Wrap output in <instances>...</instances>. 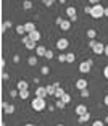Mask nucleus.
Here are the masks:
<instances>
[{"label": "nucleus", "mask_w": 108, "mask_h": 126, "mask_svg": "<svg viewBox=\"0 0 108 126\" xmlns=\"http://www.w3.org/2000/svg\"><path fill=\"white\" fill-rule=\"evenodd\" d=\"M45 95H49V94H47V87L39 86L37 89H36V97H44V99H45Z\"/></svg>", "instance_id": "8"}, {"label": "nucleus", "mask_w": 108, "mask_h": 126, "mask_svg": "<svg viewBox=\"0 0 108 126\" xmlns=\"http://www.w3.org/2000/svg\"><path fill=\"white\" fill-rule=\"evenodd\" d=\"M27 63H29L31 66H36V65H37V55L29 57V58H27Z\"/></svg>", "instance_id": "19"}, {"label": "nucleus", "mask_w": 108, "mask_h": 126, "mask_svg": "<svg viewBox=\"0 0 108 126\" xmlns=\"http://www.w3.org/2000/svg\"><path fill=\"white\" fill-rule=\"evenodd\" d=\"M74 60H76V55H74V53H66V62L68 63H73Z\"/></svg>", "instance_id": "25"}, {"label": "nucleus", "mask_w": 108, "mask_h": 126, "mask_svg": "<svg viewBox=\"0 0 108 126\" xmlns=\"http://www.w3.org/2000/svg\"><path fill=\"white\" fill-rule=\"evenodd\" d=\"M10 95H11V97H16V95H19V91H10Z\"/></svg>", "instance_id": "35"}, {"label": "nucleus", "mask_w": 108, "mask_h": 126, "mask_svg": "<svg viewBox=\"0 0 108 126\" xmlns=\"http://www.w3.org/2000/svg\"><path fill=\"white\" fill-rule=\"evenodd\" d=\"M58 62L65 63V62H66V55H58Z\"/></svg>", "instance_id": "32"}, {"label": "nucleus", "mask_w": 108, "mask_h": 126, "mask_svg": "<svg viewBox=\"0 0 108 126\" xmlns=\"http://www.w3.org/2000/svg\"><path fill=\"white\" fill-rule=\"evenodd\" d=\"M49 71H50V70H49V66H42L40 73H42V74H49Z\"/></svg>", "instance_id": "33"}, {"label": "nucleus", "mask_w": 108, "mask_h": 126, "mask_svg": "<svg viewBox=\"0 0 108 126\" xmlns=\"http://www.w3.org/2000/svg\"><path fill=\"white\" fill-rule=\"evenodd\" d=\"M103 55L108 57V45H105V53H103Z\"/></svg>", "instance_id": "43"}, {"label": "nucleus", "mask_w": 108, "mask_h": 126, "mask_svg": "<svg viewBox=\"0 0 108 126\" xmlns=\"http://www.w3.org/2000/svg\"><path fill=\"white\" fill-rule=\"evenodd\" d=\"M61 100H63L65 104H69V102H71V95H69V94H66V92H65L63 95H61Z\"/></svg>", "instance_id": "24"}, {"label": "nucleus", "mask_w": 108, "mask_h": 126, "mask_svg": "<svg viewBox=\"0 0 108 126\" xmlns=\"http://www.w3.org/2000/svg\"><path fill=\"white\" fill-rule=\"evenodd\" d=\"M95 44H97V41H95V39H90V42H89V47L92 48V47H94Z\"/></svg>", "instance_id": "38"}, {"label": "nucleus", "mask_w": 108, "mask_h": 126, "mask_svg": "<svg viewBox=\"0 0 108 126\" xmlns=\"http://www.w3.org/2000/svg\"><path fill=\"white\" fill-rule=\"evenodd\" d=\"M27 97H29V91H27V89H24V91H19V99L26 100Z\"/></svg>", "instance_id": "20"}, {"label": "nucleus", "mask_w": 108, "mask_h": 126, "mask_svg": "<svg viewBox=\"0 0 108 126\" xmlns=\"http://www.w3.org/2000/svg\"><path fill=\"white\" fill-rule=\"evenodd\" d=\"M24 29H26V32H32V31L36 29V24L31 23V21H27L26 24H24Z\"/></svg>", "instance_id": "15"}, {"label": "nucleus", "mask_w": 108, "mask_h": 126, "mask_svg": "<svg viewBox=\"0 0 108 126\" xmlns=\"http://www.w3.org/2000/svg\"><path fill=\"white\" fill-rule=\"evenodd\" d=\"M2 107H3V111L7 113V115H11L13 111H15V105H11V104H2Z\"/></svg>", "instance_id": "9"}, {"label": "nucleus", "mask_w": 108, "mask_h": 126, "mask_svg": "<svg viewBox=\"0 0 108 126\" xmlns=\"http://www.w3.org/2000/svg\"><path fill=\"white\" fill-rule=\"evenodd\" d=\"M13 62L18 63V62H19V55H15V57H13Z\"/></svg>", "instance_id": "40"}, {"label": "nucleus", "mask_w": 108, "mask_h": 126, "mask_svg": "<svg viewBox=\"0 0 108 126\" xmlns=\"http://www.w3.org/2000/svg\"><path fill=\"white\" fill-rule=\"evenodd\" d=\"M89 120H90V113L87 111V113H84V115H81V116H79V120H78V121H79V123H86V121H89Z\"/></svg>", "instance_id": "18"}, {"label": "nucleus", "mask_w": 108, "mask_h": 126, "mask_svg": "<svg viewBox=\"0 0 108 126\" xmlns=\"http://www.w3.org/2000/svg\"><path fill=\"white\" fill-rule=\"evenodd\" d=\"M45 107H47V104H45V99H44V97H36V99L32 100V108L36 111H42Z\"/></svg>", "instance_id": "2"}, {"label": "nucleus", "mask_w": 108, "mask_h": 126, "mask_svg": "<svg viewBox=\"0 0 108 126\" xmlns=\"http://www.w3.org/2000/svg\"><path fill=\"white\" fill-rule=\"evenodd\" d=\"M92 126H103V121H100V120H97V121H94Z\"/></svg>", "instance_id": "34"}, {"label": "nucleus", "mask_w": 108, "mask_h": 126, "mask_svg": "<svg viewBox=\"0 0 108 126\" xmlns=\"http://www.w3.org/2000/svg\"><path fill=\"white\" fill-rule=\"evenodd\" d=\"M95 36H97V31L95 29H89L87 31V37H89V39H95Z\"/></svg>", "instance_id": "22"}, {"label": "nucleus", "mask_w": 108, "mask_h": 126, "mask_svg": "<svg viewBox=\"0 0 108 126\" xmlns=\"http://www.w3.org/2000/svg\"><path fill=\"white\" fill-rule=\"evenodd\" d=\"M56 126H65V125H56Z\"/></svg>", "instance_id": "48"}, {"label": "nucleus", "mask_w": 108, "mask_h": 126, "mask_svg": "<svg viewBox=\"0 0 108 126\" xmlns=\"http://www.w3.org/2000/svg\"><path fill=\"white\" fill-rule=\"evenodd\" d=\"M27 36H29V39H31V41H36V42H39V41H40V32H39L37 29H34L32 32H27Z\"/></svg>", "instance_id": "7"}, {"label": "nucleus", "mask_w": 108, "mask_h": 126, "mask_svg": "<svg viewBox=\"0 0 108 126\" xmlns=\"http://www.w3.org/2000/svg\"><path fill=\"white\" fill-rule=\"evenodd\" d=\"M76 87H78L79 91L86 89V87H87V81H86V79H78V81H76Z\"/></svg>", "instance_id": "13"}, {"label": "nucleus", "mask_w": 108, "mask_h": 126, "mask_svg": "<svg viewBox=\"0 0 108 126\" xmlns=\"http://www.w3.org/2000/svg\"><path fill=\"white\" fill-rule=\"evenodd\" d=\"M103 104H105V105H107V107H108V94H107V95H105V99H103Z\"/></svg>", "instance_id": "41"}, {"label": "nucleus", "mask_w": 108, "mask_h": 126, "mask_svg": "<svg viewBox=\"0 0 108 126\" xmlns=\"http://www.w3.org/2000/svg\"><path fill=\"white\" fill-rule=\"evenodd\" d=\"M45 53H47V48H45L44 45H37V48H36V55L37 57H45Z\"/></svg>", "instance_id": "12"}, {"label": "nucleus", "mask_w": 108, "mask_h": 126, "mask_svg": "<svg viewBox=\"0 0 108 126\" xmlns=\"http://www.w3.org/2000/svg\"><path fill=\"white\" fill-rule=\"evenodd\" d=\"M89 3H90V5H97L98 0H89Z\"/></svg>", "instance_id": "42"}, {"label": "nucleus", "mask_w": 108, "mask_h": 126, "mask_svg": "<svg viewBox=\"0 0 108 126\" xmlns=\"http://www.w3.org/2000/svg\"><path fill=\"white\" fill-rule=\"evenodd\" d=\"M16 32H18L19 36H24V32H26V29H24V24H23V26H16Z\"/></svg>", "instance_id": "26"}, {"label": "nucleus", "mask_w": 108, "mask_h": 126, "mask_svg": "<svg viewBox=\"0 0 108 126\" xmlns=\"http://www.w3.org/2000/svg\"><path fill=\"white\" fill-rule=\"evenodd\" d=\"M84 113H87V107L86 105H78V107H76V115L78 116H81V115H84Z\"/></svg>", "instance_id": "11"}, {"label": "nucleus", "mask_w": 108, "mask_h": 126, "mask_svg": "<svg viewBox=\"0 0 108 126\" xmlns=\"http://www.w3.org/2000/svg\"><path fill=\"white\" fill-rule=\"evenodd\" d=\"M90 68H92V66H90V63L87 62V60H86V62H82L81 65H79V71H81V73H84V74H86V73H89V71H90Z\"/></svg>", "instance_id": "6"}, {"label": "nucleus", "mask_w": 108, "mask_h": 126, "mask_svg": "<svg viewBox=\"0 0 108 126\" xmlns=\"http://www.w3.org/2000/svg\"><path fill=\"white\" fill-rule=\"evenodd\" d=\"M26 126H34V125H32V123H27V125H26Z\"/></svg>", "instance_id": "45"}, {"label": "nucleus", "mask_w": 108, "mask_h": 126, "mask_svg": "<svg viewBox=\"0 0 108 126\" xmlns=\"http://www.w3.org/2000/svg\"><path fill=\"white\" fill-rule=\"evenodd\" d=\"M45 58H47V60H52V58H53V52H52V50H47V53H45Z\"/></svg>", "instance_id": "31"}, {"label": "nucleus", "mask_w": 108, "mask_h": 126, "mask_svg": "<svg viewBox=\"0 0 108 126\" xmlns=\"http://www.w3.org/2000/svg\"><path fill=\"white\" fill-rule=\"evenodd\" d=\"M105 16H107V18H108V7L105 8Z\"/></svg>", "instance_id": "44"}, {"label": "nucleus", "mask_w": 108, "mask_h": 126, "mask_svg": "<svg viewBox=\"0 0 108 126\" xmlns=\"http://www.w3.org/2000/svg\"><path fill=\"white\" fill-rule=\"evenodd\" d=\"M66 15L69 16V19H71L73 23L78 19V16H76V8H74V7H68V8H66Z\"/></svg>", "instance_id": "5"}, {"label": "nucleus", "mask_w": 108, "mask_h": 126, "mask_svg": "<svg viewBox=\"0 0 108 126\" xmlns=\"http://www.w3.org/2000/svg\"><path fill=\"white\" fill-rule=\"evenodd\" d=\"M92 52L95 53V55H103L105 53V45L102 44V42H97V44L92 47Z\"/></svg>", "instance_id": "3"}, {"label": "nucleus", "mask_w": 108, "mask_h": 126, "mask_svg": "<svg viewBox=\"0 0 108 126\" xmlns=\"http://www.w3.org/2000/svg\"><path fill=\"white\" fill-rule=\"evenodd\" d=\"M16 89H18V91L27 89V82H26V81H18V84H16Z\"/></svg>", "instance_id": "17"}, {"label": "nucleus", "mask_w": 108, "mask_h": 126, "mask_svg": "<svg viewBox=\"0 0 108 126\" xmlns=\"http://www.w3.org/2000/svg\"><path fill=\"white\" fill-rule=\"evenodd\" d=\"M65 105H66V104H65L63 100L58 99V100H56V105H55V107H58V108H65Z\"/></svg>", "instance_id": "27"}, {"label": "nucleus", "mask_w": 108, "mask_h": 126, "mask_svg": "<svg viewBox=\"0 0 108 126\" xmlns=\"http://www.w3.org/2000/svg\"><path fill=\"white\" fill-rule=\"evenodd\" d=\"M24 47H26L27 50H32V48H37V42H36V41H31V39H29V41H27L26 44H24Z\"/></svg>", "instance_id": "14"}, {"label": "nucleus", "mask_w": 108, "mask_h": 126, "mask_svg": "<svg viewBox=\"0 0 108 126\" xmlns=\"http://www.w3.org/2000/svg\"><path fill=\"white\" fill-rule=\"evenodd\" d=\"M103 76H105V78L108 79V65H107V66L103 68Z\"/></svg>", "instance_id": "36"}, {"label": "nucleus", "mask_w": 108, "mask_h": 126, "mask_svg": "<svg viewBox=\"0 0 108 126\" xmlns=\"http://www.w3.org/2000/svg\"><path fill=\"white\" fill-rule=\"evenodd\" d=\"M53 2H55V0H42V3H44L45 7H52Z\"/></svg>", "instance_id": "29"}, {"label": "nucleus", "mask_w": 108, "mask_h": 126, "mask_svg": "<svg viewBox=\"0 0 108 126\" xmlns=\"http://www.w3.org/2000/svg\"><path fill=\"white\" fill-rule=\"evenodd\" d=\"M84 13L90 15V13H92V5H87V7H84Z\"/></svg>", "instance_id": "30"}, {"label": "nucleus", "mask_w": 108, "mask_h": 126, "mask_svg": "<svg viewBox=\"0 0 108 126\" xmlns=\"http://www.w3.org/2000/svg\"><path fill=\"white\" fill-rule=\"evenodd\" d=\"M65 94V89L63 87H58V89H56V92H55V97L56 99H61V95H63Z\"/></svg>", "instance_id": "23"}, {"label": "nucleus", "mask_w": 108, "mask_h": 126, "mask_svg": "<svg viewBox=\"0 0 108 126\" xmlns=\"http://www.w3.org/2000/svg\"><path fill=\"white\" fill-rule=\"evenodd\" d=\"M63 21H65L63 18H56V19H55V23H56V26H60V24H61V23H63Z\"/></svg>", "instance_id": "37"}, {"label": "nucleus", "mask_w": 108, "mask_h": 126, "mask_svg": "<svg viewBox=\"0 0 108 126\" xmlns=\"http://www.w3.org/2000/svg\"><path fill=\"white\" fill-rule=\"evenodd\" d=\"M23 7H24V10H31L32 8V2L31 0H24L23 2Z\"/></svg>", "instance_id": "21"}, {"label": "nucleus", "mask_w": 108, "mask_h": 126, "mask_svg": "<svg viewBox=\"0 0 108 126\" xmlns=\"http://www.w3.org/2000/svg\"><path fill=\"white\" fill-rule=\"evenodd\" d=\"M90 16H92V18H95V19L105 16V7H102L100 3L92 5V13H90Z\"/></svg>", "instance_id": "1"}, {"label": "nucleus", "mask_w": 108, "mask_h": 126, "mask_svg": "<svg viewBox=\"0 0 108 126\" xmlns=\"http://www.w3.org/2000/svg\"><path fill=\"white\" fill-rule=\"evenodd\" d=\"M71 23H73L71 19H65V21L60 24V29L61 31H69L71 29Z\"/></svg>", "instance_id": "10"}, {"label": "nucleus", "mask_w": 108, "mask_h": 126, "mask_svg": "<svg viewBox=\"0 0 108 126\" xmlns=\"http://www.w3.org/2000/svg\"><path fill=\"white\" fill-rule=\"evenodd\" d=\"M45 87H47V94H49V95H55V92H56V87H55V84L45 86Z\"/></svg>", "instance_id": "16"}, {"label": "nucleus", "mask_w": 108, "mask_h": 126, "mask_svg": "<svg viewBox=\"0 0 108 126\" xmlns=\"http://www.w3.org/2000/svg\"><path fill=\"white\" fill-rule=\"evenodd\" d=\"M89 95H90V94H89V89H87V87L81 91V97H84V99H86V97H89Z\"/></svg>", "instance_id": "28"}, {"label": "nucleus", "mask_w": 108, "mask_h": 126, "mask_svg": "<svg viewBox=\"0 0 108 126\" xmlns=\"http://www.w3.org/2000/svg\"><path fill=\"white\" fill-rule=\"evenodd\" d=\"M60 2H61V3H65V0H60Z\"/></svg>", "instance_id": "47"}, {"label": "nucleus", "mask_w": 108, "mask_h": 126, "mask_svg": "<svg viewBox=\"0 0 108 126\" xmlns=\"http://www.w3.org/2000/svg\"><path fill=\"white\" fill-rule=\"evenodd\" d=\"M105 123H107V125H108V116H107V118H105Z\"/></svg>", "instance_id": "46"}, {"label": "nucleus", "mask_w": 108, "mask_h": 126, "mask_svg": "<svg viewBox=\"0 0 108 126\" xmlns=\"http://www.w3.org/2000/svg\"><path fill=\"white\" fill-rule=\"evenodd\" d=\"M68 45H69V42H68V39H65V37H60L58 41H56V48H58V50H65V48H68Z\"/></svg>", "instance_id": "4"}, {"label": "nucleus", "mask_w": 108, "mask_h": 126, "mask_svg": "<svg viewBox=\"0 0 108 126\" xmlns=\"http://www.w3.org/2000/svg\"><path fill=\"white\" fill-rule=\"evenodd\" d=\"M2 79H3V81H7V79H8V74L5 73V71H2Z\"/></svg>", "instance_id": "39"}]
</instances>
